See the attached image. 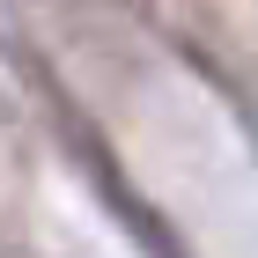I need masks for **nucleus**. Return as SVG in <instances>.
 Returning <instances> with one entry per match:
<instances>
[]
</instances>
